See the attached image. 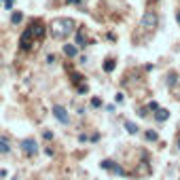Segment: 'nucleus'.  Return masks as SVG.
<instances>
[{"label": "nucleus", "mask_w": 180, "mask_h": 180, "mask_svg": "<svg viewBox=\"0 0 180 180\" xmlns=\"http://www.w3.org/2000/svg\"><path fill=\"white\" fill-rule=\"evenodd\" d=\"M11 21H13L15 26H17V23H21V21H23V13H21V11H15V13L11 15Z\"/></svg>", "instance_id": "15"}, {"label": "nucleus", "mask_w": 180, "mask_h": 180, "mask_svg": "<svg viewBox=\"0 0 180 180\" xmlns=\"http://www.w3.org/2000/svg\"><path fill=\"white\" fill-rule=\"evenodd\" d=\"M28 30L32 32V36H34V38H42V36H45V32H47V26H45L40 19H34V21L30 23V28H28Z\"/></svg>", "instance_id": "3"}, {"label": "nucleus", "mask_w": 180, "mask_h": 180, "mask_svg": "<svg viewBox=\"0 0 180 180\" xmlns=\"http://www.w3.org/2000/svg\"><path fill=\"white\" fill-rule=\"evenodd\" d=\"M87 45H91V42L87 40L85 32L83 30H76V47H87Z\"/></svg>", "instance_id": "8"}, {"label": "nucleus", "mask_w": 180, "mask_h": 180, "mask_svg": "<svg viewBox=\"0 0 180 180\" xmlns=\"http://www.w3.org/2000/svg\"><path fill=\"white\" fill-rule=\"evenodd\" d=\"M176 21H178V23H180V11H178V13H176Z\"/></svg>", "instance_id": "24"}, {"label": "nucleus", "mask_w": 180, "mask_h": 180, "mask_svg": "<svg viewBox=\"0 0 180 180\" xmlns=\"http://www.w3.org/2000/svg\"><path fill=\"white\" fill-rule=\"evenodd\" d=\"M81 81H83V74H78V72L72 74V83H81Z\"/></svg>", "instance_id": "18"}, {"label": "nucleus", "mask_w": 180, "mask_h": 180, "mask_svg": "<svg viewBox=\"0 0 180 180\" xmlns=\"http://www.w3.org/2000/svg\"><path fill=\"white\" fill-rule=\"evenodd\" d=\"M32 40H36V38L32 36V32H30V30H26V32L21 34V38H19V47L28 51V49H32Z\"/></svg>", "instance_id": "7"}, {"label": "nucleus", "mask_w": 180, "mask_h": 180, "mask_svg": "<svg viewBox=\"0 0 180 180\" xmlns=\"http://www.w3.org/2000/svg\"><path fill=\"white\" fill-rule=\"evenodd\" d=\"M4 6H6V11H13V0H6Z\"/></svg>", "instance_id": "20"}, {"label": "nucleus", "mask_w": 180, "mask_h": 180, "mask_svg": "<svg viewBox=\"0 0 180 180\" xmlns=\"http://www.w3.org/2000/svg\"><path fill=\"white\" fill-rule=\"evenodd\" d=\"M42 136H45V140H51V138H53V134H51V131H45Z\"/></svg>", "instance_id": "23"}, {"label": "nucleus", "mask_w": 180, "mask_h": 180, "mask_svg": "<svg viewBox=\"0 0 180 180\" xmlns=\"http://www.w3.org/2000/svg\"><path fill=\"white\" fill-rule=\"evenodd\" d=\"M102 68H104V72H112L114 68H117V62H114V59H106Z\"/></svg>", "instance_id": "13"}, {"label": "nucleus", "mask_w": 180, "mask_h": 180, "mask_svg": "<svg viewBox=\"0 0 180 180\" xmlns=\"http://www.w3.org/2000/svg\"><path fill=\"white\" fill-rule=\"evenodd\" d=\"M146 108H150V110H159V104H157V102H148V106Z\"/></svg>", "instance_id": "19"}, {"label": "nucleus", "mask_w": 180, "mask_h": 180, "mask_svg": "<svg viewBox=\"0 0 180 180\" xmlns=\"http://www.w3.org/2000/svg\"><path fill=\"white\" fill-rule=\"evenodd\" d=\"M53 114H55V119H57L59 123H64V125L70 123V117H68V112H66L64 106H53Z\"/></svg>", "instance_id": "6"}, {"label": "nucleus", "mask_w": 180, "mask_h": 180, "mask_svg": "<svg viewBox=\"0 0 180 180\" xmlns=\"http://www.w3.org/2000/svg\"><path fill=\"white\" fill-rule=\"evenodd\" d=\"M178 148H180V140H178Z\"/></svg>", "instance_id": "26"}, {"label": "nucleus", "mask_w": 180, "mask_h": 180, "mask_svg": "<svg viewBox=\"0 0 180 180\" xmlns=\"http://www.w3.org/2000/svg\"><path fill=\"white\" fill-rule=\"evenodd\" d=\"M78 93H87V85H78Z\"/></svg>", "instance_id": "21"}, {"label": "nucleus", "mask_w": 180, "mask_h": 180, "mask_svg": "<svg viewBox=\"0 0 180 180\" xmlns=\"http://www.w3.org/2000/svg\"><path fill=\"white\" fill-rule=\"evenodd\" d=\"M125 129L131 134V136H136V134H138V125H136V123H131V121H125Z\"/></svg>", "instance_id": "14"}, {"label": "nucleus", "mask_w": 180, "mask_h": 180, "mask_svg": "<svg viewBox=\"0 0 180 180\" xmlns=\"http://www.w3.org/2000/svg\"><path fill=\"white\" fill-rule=\"evenodd\" d=\"M176 83V72H170L167 74V85H174Z\"/></svg>", "instance_id": "17"}, {"label": "nucleus", "mask_w": 180, "mask_h": 180, "mask_svg": "<svg viewBox=\"0 0 180 180\" xmlns=\"http://www.w3.org/2000/svg\"><path fill=\"white\" fill-rule=\"evenodd\" d=\"M0 153H2V155L11 153V140H9L6 136H0Z\"/></svg>", "instance_id": "9"}, {"label": "nucleus", "mask_w": 180, "mask_h": 180, "mask_svg": "<svg viewBox=\"0 0 180 180\" xmlns=\"http://www.w3.org/2000/svg\"><path fill=\"white\" fill-rule=\"evenodd\" d=\"M100 165H102V170H110V172H114L117 176H125V170H123L117 161H112V159H104Z\"/></svg>", "instance_id": "4"}, {"label": "nucleus", "mask_w": 180, "mask_h": 180, "mask_svg": "<svg viewBox=\"0 0 180 180\" xmlns=\"http://www.w3.org/2000/svg\"><path fill=\"white\" fill-rule=\"evenodd\" d=\"M144 138H146L148 142H157V140H159V134H157V131H150V129H148V131H144Z\"/></svg>", "instance_id": "12"}, {"label": "nucleus", "mask_w": 180, "mask_h": 180, "mask_svg": "<svg viewBox=\"0 0 180 180\" xmlns=\"http://www.w3.org/2000/svg\"><path fill=\"white\" fill-rule=\"evenodd\" d=\"M140 23H142V28H146V30H155L157 23H159V17H157L155 11H146L142 15V19H140Z\"/></svg>", "instance_id": "2"}, {"label": "nucleus", "mask_w": 180, "mask_h": 180, "mask_svg": "<svg viewBox=\"0 0 180 180\" xmlns=\"http://www.w3.org/2000/svg\"><path fill=\"white\" fill-rule=\"evenodd\" d=\"M68 2H70V4H78V0H68Z\"/></svg>", "instance_id": "25"}, {"label": "nucleus", "mask_w": 180, "mask_h": 180, "mask_svg": "<svg viewBox=\"0 0 180 180\" xmlns=\"http://www.w3.org/2000/svg\"><path fill=\"white\" fill-rule=\"evenodd\" d=\"M13 180H19V178H13Z\"/></svg>", "instance_id": "27"}, {"label": "nucleus", "mask_w": 180, "mask_h": 180, "mask_svg": "<svg viewBox=\"0 0 180 180\" xmlns=\"http://www.w3.org/2000/svg\"><path fill=\"white\" fill-rule=\"evenodd\" d=\"M102 106V100L100 98H91V108H100Z\"/></svg>", "instance_id": "16"}, {"label": "nucleus", "mask_w": 180, "mask_h": 180, "mask_svg": "<svg viewBox=\"0 0 180 180\" xmlns=\"http://www.w3.org/2000/svg\"><path fill=\"white\" fill-rule=\"evenodd\" d=\"M155 119H157L159 123L167 121V119H170V110H165V108H159V110H157V114H155Z\"/></svg>", "instance_id": "11"}, {"label": "nucleus", "mask_w": 180, "mask_h": 180, "mask_svg": "<svg viewBox=\"0 0 180 180\" xmlns=\"http://www.w3.org/2000/svg\"><path fill=\"white\" fill-rule=\"evenodd\" d=\"M76 53H78L76 45H64V55L66 57H76Z\"/></svg>", "instance_id": "10"}, {"label": "nucleus", "mask_w": 180, "mask_h": 180, "mask_svg": "<svg viewBox=\"0 0 180 180\" xmlns=\"http://www.w3.org/2000/svg\"><path fill=\"white\" fill-rule=\"evenodd\" d=\"M74 28H76V23H74V19H70V17H59V19H53V23H51V36L53 38H68V36L74 32Z\"/></svg>", "instance_id": "1"}, {"label": "nucleus", "mask_w": 180, "mask_h": 180, "mask_svg": "<svg viewBox=\"0 0 180 180\" xmlns=\"http://www.w3.org/2000/svg\"><path fill=\"white\" fill-rule=\"evenodd\" d=\"M123 100H125V95H123V93H117V102H119V104H121V102H123Z\"/></svg>", "instance_id": "22"}, {"label": "nucleus", "mask_w": 180, "mask_h": 180, "mask_svg": "<svg viewBox=\"0 0 180 180\" xmlns=\"http://www.w3.org/2000/svg\"><path fill=\"white\" fill-rule=\"evenodd\" d=\"M21 150H23L26 155H36V150H38V144H36L34 138H26V140L21 142Z\"/></svg>", "instance_id": "5"}]
</instances>
